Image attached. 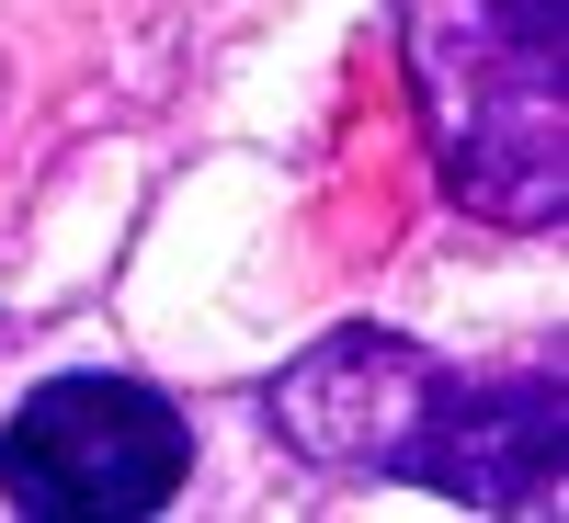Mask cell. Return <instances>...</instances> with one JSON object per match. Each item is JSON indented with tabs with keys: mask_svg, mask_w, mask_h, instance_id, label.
<instances>
[{
	"mask_svg": "<svg viewBox=\"0 0 569 523\" xmlns=\"http://www.w3.org/2000/svg\"><path fill=\"white\" fill-rule=\"evenodd\" d=\"M273 433L319 466L421 479L467 512H558L569 501V410L547 375H456L399 330H330L319 353L273 375Z\"/></svg>",
	"mask_w": 569,
	"mask_h": 523,
	"instance_id": "cell-1",
	"label": "cell"
},
{
	"mask_svg": "<svg viewBox=\"0 0 569 523\" xmlns=\"http://www.w3.org/2000/svg\"><path fill=\"white\" fill-rule=\"evenodd\" d=\"M433 171L490 228L569 217V0H399Z\"/></svg>",
	"mask_w": 569,
	"mask_h": 523,
	"instance_id": "cell-2",
	"label": "cell"
},
{
	"mask_svg": "<svg viewBox=\"0 0 569 523\" xmlns=\"http://www.w3.org/2000/svg\"><path fill=\"white\" fill-rule=\"evenodd\" d=\"M194 466V433L160 388L137 375H46L0 433V501L23 523H80V512H160Z\"/></svg>",
	"mask_w": 569,
	"mask_h": 523,
	"instance_id": "cell-3",
	"label": "cell"
}]
</instances>
